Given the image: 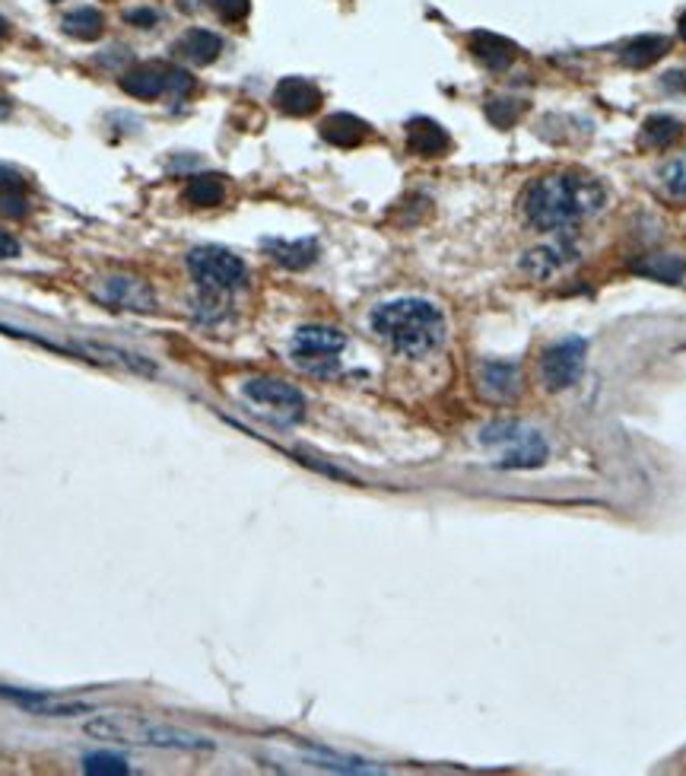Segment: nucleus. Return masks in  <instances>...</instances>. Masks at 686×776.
Returning a JSON list of instances; mask_svg holds the SVG:
<instances>
[{
	"mask_svg": "<svg viewBox=\"0 0 686 776\" xmlns=\"http://www.w3.org/2000/svg\"><path fill=\"white\" fill-rule=\"evenodd\" d=\"M681 36L686 38V10H684V16H681Z\"/></svg>",
	"mask_w": 686,
	"mask_h": 776,
	"instance_id": "obj_32",
	"label": "nucleus"
},
{
	"mask_svg": "<svg viewBox=\"0 0 686 776\" xmlns=\"http://www.w3.org/2000/svg\"><path fill=\"white\" fill-rule=\"evenodd\" d=\"M452 147L445 128L433 121V118H413L407 124V150L417 156H442L445 150Z\"/></svg>",
	"mask_w": 686,
	"mask_h": 776,
	"instance_id": "obj_12",
	"label": "nucleus"
},
{
	"mask_svg": "<svg viewBox=\"0 0 686 776\" xmlns=\"http://www.w3.org/2000/svg\"><path fill=\"white\" fill-rule=\"evenodd\" d=\"M10 111H13V103H10V99H3V96H0V118H7V115H10Z\"/></svg>",
	"mask_w": 686,
	"mask_h": 776,
	"instance_id": "obj_31",
	"label": "nucleus"
},
{
	"mask_svg": "<svg viewBox=\"0 0 686 776\" xmlns=\"http://www.w3.org/2000/svg\"><path fill=\"white\" fill-rule=\"evenodd\" d=\"M274 103L284 115L305 118V115L322 109V89L315 83L302 80V76H284L274 89Z\"/></svg>",
	"mask_w": 686,
	"mask_h": 776,
	"instance_id": "obj_10",
	"label": "nucleus"
},
{
	"mask_svg": "<svg viewBox=\"0 0 686 776\" xmlns=\"http://www.w3.org/2000/svg\"><path fill=\"white\" fill-rule=\"evenodd\" d=\"M0 214L3 217H26L29 214V198H26V179L13 166L0 163Z\"/></svg>",
	"mask_w": 686,
	"mask_h": 776,
	"instance_id": "obj_15",
	"label": "nucleus"
},
{
	"mask_svg": "<svg viewBox=\"0 0 686 776\" xmlns=\"http://www.w3.org/2000/svg\"><path fill=\"white\" fill-rule=\"evenodd\" d=\"M681 121L671 118V115H651L649 121L642 124V144L651 150H664L671 147L677 138H681Z\"/></svg>",
	"mask_w": 686,
	"mask_h": 776,
	"instance_id": "obj_22",
	"label": "nucleus"
},
{
	"mask_svg": "<svg viewBox=\"0 0 686 776\" xmlns=\"http://www.w3.org/2000/svg\"><path fill=\"white\" fill-rule=\"evenodd\" d=\"M16 255H20V242H16L10 232H3V229H0V261L16 259Z\"/></svg>",
	"mask_w": 686,
	"mask_h": 776,
	"instance_id": "obj_30",
	"label": "nucleus"
},
{
	"mask_svg": "<svg viewBox=\"0 0 686 776\" xmlns=\"http://www.w3.org/2000/svg\"><path fill=\"white\" fill-rule=\"evenodd\" d=\"M106 296H109L111 302H118L124 309H137V312L153 309V302H156L153 290L146 287L144 280H137V277H111Z\"/></svg>",
	"mask_w": 686,
	"mask_h": 776,
	"instance_id": "obj_20",
	"label": "nucleus"
},
{
	"mask_svg": "<svg viewBox=\"0 0 686 776\" xmlns=\"http://www.w3.org/2000/svg\"><path fill=\"white\" fill-rule=\"evenodd\" d=\"M585 357H588V344L581 337H566L553 347H546L541 357V382L546 392H563L573 389L581 370H585Z\"/></svg>",
	"mask_w": 686,
	"mask_h": 776,
	"instance_id": "obj_8",
	"label": "nucleus"
},
{
	"mask_svg": "<svg viewBox=\"0 0 686 776\" xmlns=\"http://www.w3.org/2000/svg\"><path fill=\"white\" fill-rule=\"evenodd\" d=\"M667 45H671V41L664 36L633 38V41H626V45L619 48V61H623L626 68H649V64L661 61V58L667 55Z\"/></svg>",
	"mask_w": 686,
	"mask_h": 776,
	"instance_id": "obj_19",
	"label": "nucleus"
},
{
	"mask_svg": "<svg viewBox=\"0 0 686 776\" xmlns=\"http://www.w3.org/2000/svg\"><path fill=\"white\" fill-rule=\"evenodd\" d=\"M607 204V188L585 172H553L525 188L521 211L531 226L546 232L573 229Z\"/></svg>",
	"mask_w": 686,
	"mask_h": 776,
	"instance_id": "obj_1",
	"label": "nucleus"
},
{
	"mask_svg": "<svg viewBox=\"0 0 686 776\" xmlns=\"http://www.w3.org/2000/svg\"><path fill=\"white\" fill-rule=\"evenodd\" d=\"M372 332L378 334L392 350H398L404 357H426L445 344V315L442 309L420 299V296H404L382 302L372 312Z\"/></svg>",
	"mask_w": 686,
	"mask_h": 776,
	"instance_id": "obj_2",
	"label": "nucleus"
},
{
	"mask_svg": "<svg viewBox=\"0 0 686 776\" xmlns=\"http://www.w3.org/2000/svg\"><path fill=\"white\" fill-rule=\"evenodd\" d=\"M480 443L500 449L503 468L525 471V468H541L546 462V443H543L541 433L528 423H518V420H496V423L483 427Z\"/></svg>",
	"mask_w": 686,
	"mask_h": 776,
	"instance_id": "obj_4",
	"label": "nucleus"
},
{
	"mask_svg": "<svg viewBox=\"0 0 686 776\" xmlns=\"http://www.w3.org/2000/svg\"><path fill=\"white\" fill-rule=\"evenodd\" d=\"M226 198V186L219 176H194L184 188V201L194 207H217Z\"/></svg>",
	"mask_w": 686,
	"mask_h": 776,
	"instance_id": "obj_23",
	"label": "nucleus"
},
{
	"mask_svg": "<svg viewBox=\"0 0 686 776\" xmlns=\"http://www.w3.org/2000/svg\"><path fill=\"white\" fill-rule=\"evenodd\" d=\"M480 382H483V392H486L490 398H503V402H506V398H515L518 389H521V370H518L515 363L493 360V363H483Z\"/></svg>",
	"mask_w": 686,
	"mask_h": 776,
	"instance_id": "obj_17",
	"label": "nucleus"
},
{
	"mask_svg": "<svg viewBox=\"0 0 686 776\" xmlns=\"http://www.w3.org/2000/svg\"><path fill=\"white\" fill-rule=\"evenodd\" d=\"M264 249L287 271H305L318 259V242L315 239H292V242L289 239H264Z\"/></svg>",
	"mask_w": 686,
	"mask_h": 776,
	"instance_id": "obj_13",
	"label": "nucleus"
},
{
	"mask_svg": "<svg viewBox=\"0 0 686 776\" xmlns=\"http://www.w3.org/2000/svg\"><path fill=\"white\" fill-rule=\"evenodd\" d=\"M661 186H664V194L674 198V201H686V153L671 159L664 169H661Z\"/></svg>",
	"mask_w": 686,
	"mask_h": 776,
	"instance_id": "obj_25",
	"label": "nucleus"
},
{
	"mask_svg": "<svg viewBox=\"0 0 686 776\" xmlns=\"http://www.w3.org/2000/svg\"><path fill=\"white\" fill-rule=\"evenodd\" d=\"M242 395L280 423H299L305 417V395L284 379H249L242 385Z\"/></svg>",
	"mask_w": 686,
	"mask_h": 776,
	"instance_id": "obj_7",
	"label": "nucleus"
},
{
	"mask_svg": "<svg viewBox=\"0 0 686 776\" xmlns=\"http://www.w3.org/2000/svg\"><path fill=\"white\" fill-rule=\"evenodd\" d=\"M156 20H159V13H156V10H146V7L128 13V23L137 26V29H149V26H156Z\"/></svg>",
	"mask_w": 686,
	"mask_h": 776,
	"instance_id": "obj_29",
	"label": "nucleus"
},
{
	"mask_svg": "<svg viewBox=\"0 0 686 776\" xmlns=\"http://www.w3.org/2000/svg\"><path fill=\"white\" fill-rule=\"evenodd\" d=\"M176 51H179L184 61L204 68V64H214V61L219 58V51H222V38H219L217 33H207V29H191V33L181 36V41L176 45Z\"/></svg>",
	"mask_w": 686,
	"mask_h": 776,
	"instance_id": "obj_18",
	"label": "nucleus"
},
{
	"mask_svg": "<svg viewBox=\"0 0 686 776\" xmlns=\"http://www.w3.org/2000/svg\"><path fill=\"white\" fill-rule=\"evenodd\" d=\"M470 51L490 71H503L515 61V45L508 38L496 36V33H473L470 36Z\"/></svg>",
	"mask_w": 686,
	"mask_h": 776,
	"instance_id": "obj_16",
	"label": "nucleus"
},
{
	"mask_svg": "<svg viewBox=\"0 0 686 776\" xmlns=\"http://www.w3.org/2000/svg\"><path fill=\"white\" fill-rule=\"evenodd\" d=\"M486 115H490V121H493V124L508 128V124L518 118V106H512V99H493V103H490V109H486Z\"/></svg>",
	"mask_w": 686,
	"mask_h": 776,
	"instance_id": "obj_28",
	"label": "nucleus"
},
{
	"mask_svg": "<svg viewBox=\"0 0 686 776\" xmlns=\"http://www.w3.org/2000/svg\"><path fill=\"white\" fill-rule=\"evenodd\" d=\"M86 732L99 741H118V744H146V748H176V751H210L214 744L201 736L181 732L172 726H163L146 716L131 713H109L86 723Z\"/></svg>",
	"mask_w": 686,
	"mask_h": 776,
	"instance_id": "obj_3",
	"label": "nucleus"
},
{
	"mask_svg": "<svg viewBox=\"0 0 686 776\" xmlns=\"http://www.w3.org/2000/svg\"><path fill=\"white\" fill-rule=\"evenodd\" d=\"M347 347V334L327 325H305L292 337V360L302 370L330 372L337 370V357Z\"/></svg>",
	"mask_w": 686,
	"mask_h": 776,
	"instance_id": "obj_6",
	"label": "nucleus"
},
{
	"mask_svg": "<svg viewBox=\"0 0 686 776\" xmlns=\"http://www.w3.org/2000/svg\"><path fill=\"white\" fill-rule=\"evenodd\" d=\"M636 271H639V274H649V277H654V280H667V284H677V280L684 277L686 261L671 259V255H654V259L642 261V264H636Z\"/></svg>",
	"mask_w": 686,
	"mask_h": 776,
	"instance_id": "obj_24",
	"label": "nucleus"
},
{
	"mask_svg": "<svg viewBox=\"0 0 686 776\" xmlns=\"http://www.w3.org/2000/svg\"><path fill=\"white\" fill-rule=\"evenodd\" d=\"M83 771L96 776H121L128 774V764H124V757L103 751V754H86L83 757Z\"/></svg>",
	"mask_w": 686,
	"mask_h": 776,
	"instance_id": "obj_26",
	"label": "nucleus"
},
{
	"mask_svg": "<svg viewBox=\"0 0 686 776\" xmlns=\"http://www.w3.org/2000/svg\"><path fill=\"white\" fill-rule=\"evenodd\" d=\"M210 3L226 23H242L252 10V0H210Z\"/></svg>",
	"mask_w": 686,
	"mask_h": 776,
	"instance_id": "obj_27",
	"label": "nucleus"
},
{
	"mask_svg": "<svg viewBox=\"0 0 686 776\" xmlns=\"http://www.w3.org/2000/svg\"><path fill=\"white\" fill-rule=\"evenodd\" d=\"M188 271L194 277V284L207 294L222 296L236 294L249 284V267L239 255H232L229 249L219 246H201L188 252Z\"/></svg>",
	"mask_w": 686,
	"mask_h": 776,
	"instance_id": "obj_5",
	"label": "nucleus"
},
{
	"mask_svg": "<svg viewBox=\"0 0 686 776\" xmlns=\"http://www.w3.org/2000/svg\"><path fill=\"white\" fill-rule=\"evenodd\" d=\"M103 29H106V16H103L99 10H93V7H80V10H73V13L64 16V33L80 38V41L99 38L103 36Z\"/></svg>",
	"mask_w": 686,
	"mask_h": 776,
	"instance_id": "obj_21",
	"label": "nucleus"
},
{
	"mask_svg": "<svg viewBox=\"0 0 686 776\" xmlns=\"http://www.w3.org/2000/svg\"><path fill=\"white\" fill-rule=\"evenodd\" d=\"M3 36H7V20L0 16V38H3Z\"/></svg>",
	"mask_w": 686,
	"mask_h": 776,
	"instance_id": "obj_33",
	"label": "nucleus"
},
{
	"mask_svg": "<svg viewBox=\"0 0 686 776\" xmlns=\"http://www.w3.org/2000/svg\"><path fill=\"white\" fill-rule=\"evenodd\" d=\"M578 259V246L573 239H559V242H546L541 249H531L525 259H521V271L546 280V277H556L559 271H566L573 261Z\"/></svg>",
	"mask_w": 686,
	"mask_h": 776,
	"instance_id": "obj_9",
	"label": "nucleus"
},
{
	"mask_svg": "<svg viewBox=\"0 0 686 776\" xmlns=\"http://www.w3.org/2000/svg\"><path fill=\"white\" fill-rule=\"evenodd\" d=\"M322 138L334 147H360L362 141L369 138V124L357 115H350V111H337V115H327L322 121Z\"/></svg>",
	"mask_w": 686,
	"mask_h": 776,
	"instance_id": "obj_14",
	"label": "nucleus"
},
{
	"mask_svg": "<svg viewBox=\"0 0 686 776\" xmlns=\"http://www.w3.org/2000/svg\"><path fill=\"white\" fill-rule=\"evenodd\" d=\"M121 89L134 99H159L163 93H169V68L159 64H137L128 74L121 76Z\"/></svg>",
	"mask_w": 686,
	"mask_h": 776,
	"instance_id": "obj_11",
	"label": "nucleus"
}]
</instances>
